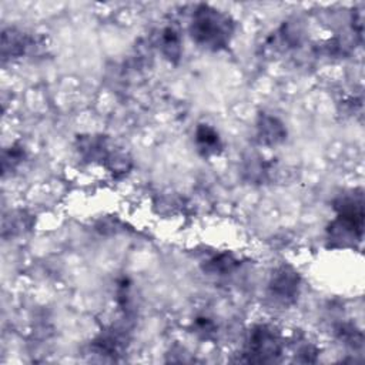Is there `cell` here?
<instances>
[{"instance_id":"cell-1","label":"cell","mask_w":365,"mask_h":365,"mask_svg":"<svg viewBox=\"0 0 365 365\" xmlns=\"http://www.w3.org/2000/svg\"><path fill=\"white\" fill-rule=\"evenodd\" d=\"M235 31L232 17L210 4H198L190 21V36L195 44L221 51L228 47Z\"/></svg>"},{"instance_id":"cell-2","label":"cell","mask_w":365,"mask_h":365,"mask_svg":"<svg viewBox=\"0 0 365 365\" xmlns=\"http://www.w3.org/2000/svg\"><path fill=\"white\" fill-rule=\"evenodd\" d=\"M336 217L328 227L331 247H348L361 242L364 232V195L354 190L334 200Z\"/></svg>"},{"instance_id":"cell-3","label":"cell","mask_w":365,"mask_h":365,"mask_svg":"<svg viewBox=\"0 0 365 365\" xmlns=\"http://www.w3.org/2000/svg\"><path fill=\"white\" fill-rule=\"evenodd\" d=\"M282 352L279 332L269 324H255L250 328L245 342V361L254 364H269L278 361Z\"/></svg>"},{"instance_id":"cell-4","label":"cell","mask_w":365,"mask_h":365,"mask_svg":"<svg viewBox=\"0 0 365 365\" xmlns=\"http://www.w3.org/2000/svg\"><path fill=\"white\" fill-rule=\"evenodd\" d=\"M301 291V275L289 265L282 264L274 269L268 281V295L281 305H291Z\"/></svg>"},{"instance_id":"cell-5","label":"cell","mask_w":365,"mask_h":365,"mask_svg":"<svg viewBox=\"0 0 365 365\" xmlns=\"http://www.w3.org/2000/svg\"><path fill=\"white\" fill-rule=\"evenodd\" d=\"M76 150L81 160L87 163H100L106 165L114 151L111 141L106 135H78L76 140Z\"/></svg>"},{"instance_id":"cell-6","label":"cell","mask_w":365,"mask_h":365,"mask_svg":"<svg viewBox=\"0 0 365 365\" xmlns=\"http://www.w3.org/2000/svg\"><path fill=\"white\" fill-rule=\"evenodd\" d=\"M257 140L267 147H275L287 140V127L275 115L261 113L257 118Z\"/></svg>"},{"instance_id":"cell-7","label":"cell","mask_w":365,"mask_h":365,"mask_svg":"<svg viewBox=\"0 0 365 365\" xmlns=\"http://www.w3.org/2000/svg\"><path fill=\"white\" fill-rule=\"evenodd\" d=\"M194 143H195L197 151L204 158L220 155L224 148V144H222V140H221L218 131L207 123H200L195 127Z\"/></svg>"},{"instance_id":"cell-8","label":"cell","mask_w":365,"mask_h":365,"mask_svg":"<svg viewBox=\"0 0 365 365\" xmlns=\"http://www.w3.org/2000/svg\"><path fill=\"white\" fill-rule=\"evenodd\" d=\"M34 46V38L16 29H7L1 34L3 58H19Z\"/></svg>"},{"instance_id":"cell-9","label":"cell","mask_w":365,"mask_h":365,"mask_svg":"<svg viewBox=\"0 0 365 365\" xmlns=\"http://www.w3.org/2000/svg\"><path fill=\"white\" fill-rule=\"evenodd\" d=\"M158 44H160L161 54L170 63L177 64L180 61L181 53H182V40H181L180 30L175 26L170 24L161 30Z\"/></svg>"},{"instance_id":"cell-10","label":"cell","mask_w":365,"mask_h":365,"mask_svg":"<svg viewBox=\"0 0 365 365\" xmlns=\"http://www.w3.org/2000/svg\"><path fill=\"white\" fill-rule=\"evenodd\" d=\"M240 265H241L240 259L231 251H224V252L215 254L210 259L204 261V264L201 265V269L207 275L224 277V275L234 272Z\"/></svg>"},{"instance_id":"cell-11","label":"cell","mask_w":365,"mask_h":365,"mask_svg":"<svg viewBox=\"0 0 365 365\" xmlns=\"http://www.w3.org/2000/svg\"><path fill=\"white\" fill-rule=\"evenodd\" d=\"M124 346V339L120 335L118 331L110 329V331H103L93 342L91 348L101 355H115L120 354Z\"/></svg>"},{"instance_id":"cell-12","label":"cell","mask_w":365,"mask_h":365,"mask_svg":"<svg viewBox=\"0 0 365 365\" xmlns=\"http://www.w3.org/2000/svg\"><path fill=\"white\" fill-rule=\"evenodd\" d=\"M26 158V150L21 144L14 143L10 147H7L3 151V157H1V168H3V174L6 175L9 171H14Z\"/></svg>"},{"instance_id":"cell-13","label":"cell","mask_w":365,"mask_h":365,"mask_svg":"<svg viewBox=\"0 0 365 365\" xmlns=\"http://www.w3.org/2000/svg\"><path fill=\"white\" fill-rule=\"evenodd\" d=\"M336 332L345 344H349L352 346H361L362 345V334L352 324H341L336 328Z\"/></svg>"},{"instance_id":"cell-14","label":"cell","mask_w":365,"mask_h":365,"mask_svg":"<svg viewBox=\"0 0 365 365\" xmlns=\"http://www.w3.org/2000/svg\"><path fill=\"white\" fill-rule=\"evenodd\" d=\"M194 328L195 332L202 334L204 336H210L212 332H215V324L207 317H198L194 321Z\"/></svg>"}]
</instances>
